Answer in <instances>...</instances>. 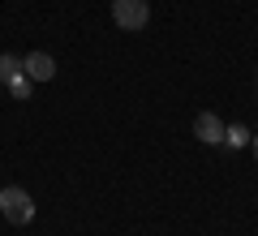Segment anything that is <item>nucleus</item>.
<instances>
[{
    "mask_svg": "<svg viewBox=\"0 0 258 236\" xmlns=\"http://www.w3.org/2000/svg\"><path fill=\"white\" fill-rule=\"evenodd\" d=\"M0 210H5V219H9V223H18V227L35 219V202H30V193L22 189V185L0 189Z\"/></svg>",
    "mask_w": 258,
    "mask_h": 236,
    "instance_id": "1",
    "label": "nucleus"
},
{
    "mask_svg": "<svg viewBox=\"0 0 258 236\" xmlns=\"http://www.w3.org/2000/svg\"><path fill=\"white\" fill-rule=\"evenodd\" d=\"M112 18L120 30H142L151 22V5L147 0H112Z\"/></svg>",
    "mask_w": 258,
    "mask_h": 236,
    "instance_id": "2",
    "label": "nucleus"
},
{
    "mask_svg": "<svg viewBox=\"0 0 258 236\" xmlns=\"http://www.w3.org/2000/svg\"><path fill=\"white\" fill-rule=\"evenodd\" d=\"M194 137L203 146H220L224 142V120L215 116V112H198V120H194Z\"/></svg>",
    "mask_w": 258,
    "mask_h": 236,
    "instance_id": "3",
    "label": "nucleus"
},
{
    "mask_svg": "<svg viewBox=\"0 0 258 236\" xmlns=\"http://www.w3.org/2000/svg\"><path fill=\"white\" fill-rule=\"evenodd\" d=\"M22 73H26L30 82H52L56 77V60L47 52H30L26 60H22Z\"/></svg>",
    "mask_w": 258,
    "mask_h": 236,
    "instance_id": "4",
    "label": "nucleus"
},
{
    "mask_svg": "<svg viewBox=\"0 0 258 236\" xmlns=\"http://www.w3.org/2000/svg\"><path fill=\"white\" fill-rule=\"evenodd\" d=\"M18 73H22V60H18V56H0V82L9 86Z\"/></svg>",
    "mask_w": 258,
    "mask_h": 236,
    "instance_id": "5",
    "label": "nucleus"
},
{
    "mask_svg": "<svg viewBox=\"0 0 258 236\" xmlns=\"http://www.w3.org/2000/svg\"><path fill=\"white\" fill-rule=\"evenodd\" d=\"M249 137H254V133H249L245 125H232V129H224V142H228V146H249Z\"/></svg>",
    "mask_w": 258,
    "mask_h": 236,
    "instance_id": "6",
    "label": "nucleus"
},
{
    "mask_svg": "<svg viewBox=\"0 0 258 236\" xmlns=\"http://www.w3.org/2000/svg\"><path fill=\"white\" fill-rule=\"evenodd\" d=\"M9 91L18 95V99H26V95H30V77H26V73H18V77L9 82Z\"/></svg>",
    "mask_w": 258,
    "mask_h": 236,
    "instance_id": "7",
    "label": "nucleus"
},
{
    "mask_svg": "<svg viewBox=\"0 0 258 236\" xmlns=\"http://www.w3.org/2000/svg\"><path fill=\"white\" fill-rule=\"evenodd\" d=\"M249 150H254V159H258V133H254V137H249Z\"/></svg>",
    "mask_w": 258,
    "mask_h": 236,
    "instance_id": "8",
    "label": "nucleus"
}]
</instances>
